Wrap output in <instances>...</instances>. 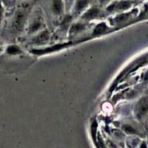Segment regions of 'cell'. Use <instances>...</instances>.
I'll use <instances>...</instances> for the list:
<instances>
[{"instance_id": "obj_1", "label": "cell", "mask_w": 148, "mask_h": 148, "mask_svg": "<svg viewBox=\"0 0 148 148\" xmlns=\"http://www.w3.org/2000/svg\"><path fill=\"white\" fill-rule=\"evenodd\" d=\"M32 9L30 3L23 2L14 7L11 14L5 17L0 37L2 40L13 41L25 33Z\"/></svg>"}, {"instance_id": "obj_2", "label": "cell", "mask_w": 148, "mask_h": 148, "mask_svg": "<svg viewBox=\"0 0 148 148\" xmlns=\"http://www.w3.org/2000/svg\"><path fill=\"white\" fill-rule=\"evenodd\" d=\"M46 16L40 7H33L25 30L27 37H31L46 28Z\"/></svg>"}, {"instance_id": "obj_3", "label": "cell", "mask_w": 148, "mask_h": 148, "mask_svg": "<svg viewBox=\"0 0 148 148\" xmlns=\"http://www.w3.org/2000/svg\"><path fill=\"white\" fill-rule=\"evenodd\" d=\"M133 0H112L105 7L106 14H114L130 11L134 4Z\"/></svg>"}, {"instance_id": "obj_4", "label": "cell", "mask_w": 148, "mask_h": 148, "mask_svg": "<svg viewBox=\"0 0 148 148\" xmlns=\"http://www.w3.org/2000/svg\"><path fill=\"white\" fill-rule=\"evenodd\" d=\"M47 7L50 15L54 19H61L66 14L65 0H48Z\"/></svg>"}, {"instance_id": "obj_5", "label": "cell", "mask_w": 148, "mask_h": 148, "mask_svg": "<svg viewBox=\"0 0 148 148\" xmlns=\"http://www.w3.org/2000/svg\"><path fill=\"white\" fill-rule=\"evenodd\" d=\"M106 14V13L105 10L96 4H92L85 12L81 14L79 19L84 22L90 23L95 20H101L103 17H104Z\"/></svg>"}, {"instance_id": "obj_6", "label": "cell", "mask_w": 148, "mask_h": 148, "mask_svg": "<svg viewBox=\"0 0 148 148\" xmlns=\"http://www.w3.org/2000/svg\"><path fill=\"white\" fill-rule=\"evenodd\" d=\"M92 4H94V0H75L69 10V13L74 19L79 18L81 14Z\"/></svg>"}, {"instance_id": "obj_7", "label": "cell", "mask_w": 148, "mask_h": 148, "mask_svg": "<svg viewBox=\"0 0 148 148\" xmlns=\"http://www.w3.org/2000/svg\"><path fill=\"white\" fill-rule=\"evenodd\" d=\"M51 33L49 29L46 27L42 31L39 32L37 34L29 37L28 43L31 46H41L48 44L51 40Z\"/></svg>"}, {"instance_id": "obj_8", "label": "cell", "mask_w": 148, "mask_h": 148, "mask_svg": "<svg viewBox=\"0 0 148 148\" xmlns=\"http://www.w3.org/2000/svg\"><path fill=\"white\" fill-rule=\"evenodd\" d=\"M134 116L139 120H141L148 114V98L143 97L139 100L134 110Z\"/></svg>"}, {"instance_id": "obj_9", "label": "cell", "mask_w": 148, "mask_h": 148, "mask_svg": "<svg viewBox=\"0 0 148 148\" xmlns=\"http://www.w3.org/2000/svg\"><path fill=\"white\" fill-rule=\"evenodd\" d=\"M89 23L79 20V21L73 22L71 25L68 31V35L69 36H75L82 33L89 27Z\"/></svg>"}, {"instance_id": "obj_10", "label": "cell", "mask_w": 148, "mask_h": 148, "mask_svg": "<svg viewBox=\"0 0 148 148\" xmlns=\"http://www.w3.org/2000/svg\"><path fill=\"white\" fill-rule=\"evenodd\" d=\"M4 52L9 56H17L23 54V50L18 45L10 43L5 48Z\"/></svg>"}, {"instance_id": "obj_11", "label": "cell", "mask_w": 148, "mask_h": 148, "mask_svg": "<svg viewBox=\"0 0 148 148\" xmlns=\"http://www.w3.org/2000/svg\"><path fill=\"white\" fill-rule=\"evenodd\" d=\"M121 130L127 134H137V130L133 125L130 123H125L121 125Z\"/></svg>"}, {"instance_id": "obj_12", "label": "cell", "mask_w": 148, "mask_h": 148, "mask_svg": "<svg viewBox=\"0 0 148 148\" xmlns=\"http://www.w3.org/2000/svg\"><path fill=\"white\" fill-rule=\"evenodd\" d=\"M5 6L3 4L2 1H0V32L2 29L3 25H4V20L6 17V10Z\"/></svg>"}, {"instance_id": "obj_13", "label": "cell", "mask_w": 148, "mask_h": 148, "mask_svg": "<svg viewBox=\"0 0 148 148\" xmlns=\"http://www.w3.org/2000/svg\"><path fill=\"white\" fill-rule=\"evenodd\" d=\"M106 27H108L106 25L105 23H100L99 25H98L95 27L94 33H97V34H98H98H100V33H103V32L106 31Z\"/></svg>"}, {"instance_id": "obj_14", "label": "cell", "mask_w": 148, "mask_h": 148, "mask_svg": "<svg viewBox=\"0 0 148 148\" xmlns=\"http://www.w3.org/2000/svg\"><path fill=\"white\" fill-rule=\"evenodd\" d=\"M21 1V0H4V1H2L3 4H4V6H8V5H11V4H15L16 2H17V1Z\"/></svg>"}, {"instance_id": "obj_15", "label": "cell", "mask_w": 148, "mask_h": 148, "mask_svg": "<svg viewBox=\"0 0 148 148\" xmlns=\"http://www.w3.org/2000/svg\"><path fill=\"white\" fill-rule=\"evenodd\" d=\"M74 1H75V0H65V2H66V10H69V11L70 10Z\"/></svg>"}, {"instance_id": "obj_16", "label": "cell", "mask_w": 148, "mask_h": 148, "mask_svg": "<svg viewBox=\"0 0 148 148\" xmlns=\"http://www.w3.org/2000/svg\"><path fill=\"white\" fill-rule=\"evenodd\" d=\"M2 43H3V40L1 37H0V49H1V46H2Z\"/></svg>"}, {"instance_id": "obj_17", "label": "cell", "mask_w": 148, "mask_h": 148, "mask_svg": "<svg viewBox=\"0 0 148 148\" xmlns=\"http://www.w3.org/2000/svg\"><path fill=\"white\" fill-rule=\"evenodd\" d=\"M145 79L146 80H148V72H147V73L145 75Z\"/></svg>"}, {"instance_id": "obj_18", "label": "cell", "mask_w": 148, "mask_h": 148, "mask_svg": "<svg viewBox=\"0 0 148 148\" xmlns=\"http://www.w3.org/2000/svg\"><path fill=\"white\" fill-rule=\"evenodd\" d=\"M141 148H147V146H146V145L145 144V143H143V144L142 145Z\"/></svg>"}, {"instance_id": "obj_19", "label": "cell", "mask_w": 148, "mask_h": 148, "mask_svg": "<svg viewBox=\"0 0 148 148\" xmlns=\"http://www.w3.org/2000/svg\"><path fill=\"white\" fill-rule=\"evenodd\" d=\"M112 1V0H110V1Z\"/></svg>"}, {"instance_id": "obj_20", "label": "cell", "mask_w": 148, "mask_h": 148, "mask_svg": "<svg viewBox=\"0 0 148 148\" xmlns=\"http://www.w3.org/2000/svg\"><path fill=\"white\" fill-rule=\"evenodd\" d=\"M133 1H135V0H133Z\"/></svg>"}]
</instances>
